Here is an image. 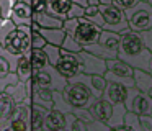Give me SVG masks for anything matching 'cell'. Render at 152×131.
Returning <instances> with one entry per match:
<instances>
[{
    "label": "cell",
    "mask_w": 152,
    "mask_h": 131,
    "mask_svg": "<svg viewBox=\"0 0 152 131\" xmlns=\"http://www.w3.org/2000/svg\"><path fill=\"white\" fill-rule=\"evenodd\" d=\"M152 52L144 46L141 38V33L132 31V29H124L119 33V49H118V59L124 61L134 69H142L147 71L149 62H151Z\"/></svg>",
    "instance_id": "1"
},
{
    "label": "cell",
    "mask_w": 152,
    "mask_h": 131,
    "mask_svg": "<svg viewBox=\"0 0 152 131\" xmlns=\"http://www.w3.org/2000/svg\"><path fill=\"white\" fill-rule=\"evenodd\" d=\"M62 28L69 36H72L82 48L98 41V36L102 33V28L90 20L83 18V16H77V18H69L64 20Z\"/></svg>",
    "instance_id": "2"
},
{
    "label": "cell",
    "mask_w": 152,
    "mask_h": 131,
    "mask_svg": "<svg viewBox=\"0 0 152 131\" xmlns=\"http://www.w3.org/2000/svg\"><path fill=\"white\" fill-rule=\"evenodd\" d=\"M87 52H92V54L98 56V57L105 59H115L118 57V49H119V33L115 31H108V29H102L98 36V41L93 43V44L85 46Z\"/></svg>",
    "instance_id": "3"
},
{
    "label": "cell",
    "mask_w": 152,
    "mask_h": 131,
    "mask_svg": "<svg viewBox=\"0 0 152 131\" xmlns=\"http://www.w3.org/2000/svg\"><path fill=\"white\" fill-rule=\"evenodd\" d=\"M2 46L17 56L28 54L31 51V26H26V25L15 26L5 36Z\"/></svg>",
    "instance_id": "4"
},
{
    "label": "cell",
    "mask_w": 152,
    "mask_h": 131,
    "mask_svg": "<svg viewBox=\"0 0 152 131\" xmlns=\"http://www.w3.org/2000/svg\"><path fill=\"white\" fill-rule=\"evenodd\" d=\"M62 97L72 108H88L95 100L88 87L77 80H67V85L62 88Z\"/></svg>",
    "instance_id": "5"
},
{
    "label": "cell",
    "mask_w": 152,
    "mask_h": 131,
    "mask_svg": "<svg viewBox=\"0 0 152 131\" xmlns=\"http://www.w3.org/2000/svg\"><path fill=\"white\" fill-rule=\"evenodd\" d=\"M126 20H128V26L132 31H145V29L152 28V5L147 2H137L134 7L126 10Z\"/></svg>",
    "instance_id": "6"
},
{
    "label": "cell",
    "mask_w": 152,
    "mask_h": 131,
    "mask_svg": "<svg viewBox=\"0 0 152 131\" xmlns=\"http://www.w3.org/2000/svg\"><path fill=\"white\" fill-rule=\"evenodd\" d=\"M132 74H134V67H131L121 59L115 57L106 61V72L103 74V77L110 82H118V84H123L124 87L129 88L134 87Z\"/></svg>",
    "instance_id": "7"
},
{
    "label": "cell",
    "mask_w": 152,
    "mask_h": 131,
    "mask_svg": "<svg viewBox=\"0 0 152 131\" xmlns=\"http://www.w3.org/2000/svg\"><path fill=\"white\" fill-rule=\"evenodd\" d=\"M98 8H100V13H102V18H103L102 29L123 33L124 29L129 28L124 10L118 8L115 5H110V3H98Z\"/></svg>",
    "instance_id": "8"
},
{
    "label": "cell",
    "mask_w": 152,
    "mask_h": 131,
    "mask_svg": "<svg viewBox=\"0 0 152 131\" xmlns=\"http://www.w3.org/2000/svg\"><path fill=\"white\" fill-rule=\"evenodd\" d=\"M33 82L39 87H46L49 90H59L62 92V88L67 85V79L57 72V69L54 66H46L44 69L38 72H33Z\"/></svg>",
    "instance_id": "9"
},
{
    "label": "cell",
    "mask_w": 152,
    "mask_h": 131,
    "mask_svg": "<svg viewBox=\"0 0 152 131\" xmlns=\"http://www.w3.org/2000/svg\"><path fill=\"white\" fill-rule=\"evenodd\" d=\"M123 103H124L128 111H134L137 115H144V113H151L152 98L145 92L137 90L136 87H129L128 92H126V98Z\"/></svg>",
    "instance_id": "10"
},
{
    "label": "cell",
    "mask_w": 152,
    "mask_h": 131,
    "mask_svg": "<svg viewBox=\"0 0 152 131\" xmlns=\"http://www.w3.org/2000/svg\"><path fill=\"white\" fill-rule=\"evenodd\" d=\"M48 13L59 20H69L83 16V7L74 3L72 0H51L48 3Z\"/></svg>",
    "instance_id": "11"
},
{
    "label": "cell",
    "mask_w": 152,
    "mask_h": 131,
    "mask_svg": "<svg viewBox=\"0 0 152 131\" xmlns=\"http://www.w3.org/2000/svg\"><path fill=\"white\" fill-rule=\"evenodd\" d=\"M54 67H56L57 72L66 79H70V77H74V75H77L80 72V61H79L77 52H69V51L61 49L59 59H57Z\"/></svg>",
    "instance_id": "12"
},
{
    "label": "cell",
    "mask_w": 152,
    "mask_h": 131,
    "mask_svg": "<svg viewBox=\"0 0 152 131\" xmlns=\"http://www.w3.org/2000/svg\"><path fill=\"white\" fill-rule=\"evenodd\" d=\"M80 61V72L82 74H96V75H103L106 72V61L98 56L87 52L85 49H82L80 52H77Z\"/></svg>",
    "instance_id": "13"
},
{
    "label": "cell",
    "mask_w": 152,
    "mask_h": 131,
    "mask_svg": "<svg viewBox=\"0 0 152 131\" xmlns=\"http://www.w3.org/2000/svg\"><path fill=\"white\" fill-rule=\"evenodd\" d=\"M30 111H31V102L30 100L23 102V103H18L7 124L13 131H31Z\"/></svg>",
    "instance_id": "14"
},
{
    "label": "cell",
    "mask_w": 152,
    "mask_h": 131,
    "mask_svg": "<svg viewBox=\"0 0 152 131\" xmlns=\"http://www.w3.org/2000/svg\"><path fill=\"white\" fill-rule=\"evenodd\" d=\"M8 18L15 25H26L31 26L33 23V8H31V0H15L10 7V15Z\"/></svg>",
    "instance_id": "15"
},
{
    "label": "cell",
    "mask_w": 152,
    "mask_h": 131,
    "mask_svg": "<svg viewBox=\"0 0 152 131\" xmlns=\"http://www.w3.org/2000/svg\"><path fill=\"white\" fill-rule=\"evenodd\" d=\"M67 80H77V82L85 84L95 98H102L103 90H105V87H106V79L103 77V75H96V74L90 75V74H82V72H79L77 75L67 79Z\"/></svg>",
    "instance_id": "16"
},
{
    "label": "cell",
    "mask_w": 152,
    "mask_h": 131,
    "mask_svg": "<svg viewBox=\"0 0 152 131\" xmlns=\"http://www.w3.org/2000/svg\"><path fill=\"white\" fill-rule=\"evenodd\" d=\"M126 92H128V87H124L123 84L106 80V87H105V90H103L102 98H105V100L110 102L111 105L123 103L124 98H126Z\"/></svg>",
    "instance_id": "17"
},
{
    "label": "cell",
    "mask_w": 152,
    "mask_h": 131,
    "mask_svg": "<svg viewBox=\"0 0 152 131\" xmlns=\"http://www.w3.org/2000/svg\"><path fill=\"white\" fill-rule=\"evenodd\" d=\"M90 113L95 120H100L103 123H108L110 116H111V111H113V105L110 102H106L105 98H95L93 103L88 107Z\"/></svg>",
    "instance_id": "18"
},
{
    "label": "cell",
    "mask_w": 152,
    "mask_h": 131,
    "mask_svg": "<svg viewBox=\"0 0 152 131\" xmlns=\"http://www.w3.org/2000/svg\"><path fill=\"white\" fill-rule=\"evenodd\" d=\"M17 105L18 103L13 100V97L8 95L7 92H2L0 93V126H4V124L8 123V120L13 115Z\"/></svg>",
    "instance_id": "19"
},
{
    "label": "cell",
    "mask_w": 152,
    "mask_h": 131,
    "mask_svg": "<svg viewBox=\"0 0 152 131\" xmlns=\"http://www.w3.org/2000/svg\"><path fill=\"white\" fill-rule=\"evenodd\" d=\"M38 31L41 33V36L44 38V41L48 44H54L59 46L62 44L64 38H66V29L61 26V28H38Z\"/></svg>",
    "instance_id": "20"
},
{
    "label": "cell",
    "mask_w": 152,
    "mask_h": 131,
    "mask_svg": "<svg viewBox=\"0 0 152 131\" xmlns=\"http://www.w3.org/2000/svg\"><path fill=\"white\" fill-rule=\"evenodd\" d=\"M15 74L18 75V80L23 82V84H26V82L30 80L31 77H33V69H31V64H30V57H28V54L18 56Z\"/></svg>",
    "instance_id": "21"
},
{
    "label": "cell",
    "mask_w": 152,
    "mask_h": 131,
    "mask_svg": "<svg viewBox=\"0 0 152 131\" xmlns=\"http://www.w3.org/2000/svg\"><path fill=\"white\" fill-rule=\"evenodd\" d=\"M132 79H134V87L141 92H145L149 93L152 88V74L149 71H142V69H134V74H132Z\"/></svg>",
    "instance_id": "22"
},
{
    "label": "cell",
    "mask_w": 152,
    "mask_h": 131,
    "mask_svg": "<svg viewBox=\"0 0 152 131\" xmlns=\"http://www.w3.org/2000/svg\"><path fill=\"white\" fill-rule=\"evenodd\" d=\"M48 108L39 107V105L31 103V111H30V124H31V131H38L43 128L44 124V118H46Z\"/></svg>",
    "instance_id": "23"
},
{
    "label": "cell",
    "mask_w": 152,
    "mask_h": 131,
    "mask_svg": "<svg viewBox=\"0 0 152 131\" xmlns=\"http://www.w3.org/2000/svg\"><path fill=\"white\" fill-rule=\"evenodd\" d=\"M33 21L36 23L39 28H61L62 26V20L56 18V16L49 15L48 12L44 13H33Z\"/></svg>",
    "instance_id": "24"
},
{
    "label": "cell",
    "mask_w": 152,
    "mask_h": 131,
    "mask_svg": "<svg viewBox=\"0 0 152 131\" xmlns=\"http://www.w3.org/2000/svg\"><path fill=\"white\" fill-rule=\"evenodd\" d=\"M28 57H30V64L33 72H38L41 69H44L46 66H49V61H48V56L43 49H31L28 52Z\"/></svg>",
    "instance_id": "25"
},
{
    "label": "cell",
    "mask_w": 152,
    "mask_h": 131,
    "mask_svg": "<svg viewBox=\"0 0 152 131\" xmlns=\"http://www.w3.org/2000/svg\"><path fill=\"white\" fill-rule=\"evenodd\" d=\"M5 92H7L8 95H12V97H13V100L17 102V103H23V102L30 100V98H28L26 84H23V82H20V80H18L17 84L8 85V87L5 88ZM30 102H31V100H30Z\"/></svg>",
    "instance_id": "26"
},
{
    "label": "cell",
    "mask_w": 152,
    "mask_h": 131,
    "mask_svg": "<svg viewBox=\"0 0 152 131\" xmlns=\"http://www.w3.org/2000/svg\"><path fill=\"white\" fill-rule=\"evenodd\" d=\"M126 107L124 103H116L113 105V111H111V116L108 120V126L110 128H115V126H121L123 124V120H124V115H126Z\"/></svg>",
    "instance_id": "27"
},
{
    "label": "cell",
    "mask_w": 152,
    "mask_h": 131,
    "mask_svg": "<svg viewBox=\"0 0 152 131\" xmlns=\"http://www.w3.org/2000/svg\"><path fill=\"white\" fill-rule=\"evenodd\" d=\"M83 18L90 20L92 23L98 25L100 28L103 26V18H102V13H100L98 3H96V5H87L85 8H83Z\"/></svg>",
    "instance_id": "28"
},
{
    "label": "cell",
    "mask_w": 152,
    "mask_h": 131,
    "mask_svg": "<svg viewBox=\"0 0 152 131\" xmlns=\"http://www.w3.org/2000/svg\"><path fill=\"white\" fill-rule=\"evenodd\" d=\"M64 131H87V123L79 120L74 113H66V130Z\"/></svg>",
    "instance_id": "29"
},
{
    "label": "cell",
    "mask_w": 152,
    "mask_h": 131,
    "mask_svg": "<svg viewBox=\"0 0 152 131\" xmlns=\"http://www.w3.org/2000/svg\"><path fill=\"white\" fill-rule=\"evenodd\" d=\"M53 103H54L53 108L54 110H59L61 113H70L72 111V107L64 100L62 92H59V90H53Z\"/></svg>",
    "instance_id": "30"
},
{
    "label": "cell",
    "mask_w": 152,
    "mask_h": 131,
    "mask_svg": "<svg viewBox=\"0 0 152 131\" xmlns=\"http://www.w3.org/2000/svg\"><path fill=\"white\" fill-rule=\"evenodd\" d=\"M123 126L129 128L131 131H142L141 123H139V115L134 111H126L124 120H123Z\"/></svg>",
    "instance_id": "31"
},
{
    "label": "cell",
    "mask_w": 152,
    "mask_h": 131,
    "mask_svg": "<svg viewBox=\"0 0 152 131\" xmlns=\"http://www.w3.org/2000/svg\"><path fill=\"white\" fill-rule=\"evenodd\" d=\"M43 51L46 52L49 64H51V66H56L57 59H59V54H61V48H59V46L48 44V43H46V44H44V48H43Z\"/></svg>",
    "instance_id": "32"
},
{
    "label": "cell",
    "mask_w": 152,
    "mask_h": 131,
    "mask_svg": "<svg viewBox=\"0 0 152 131\" xmlns=\"http://www.w3.org/2000/svg\"><path fill=\"white\" fill-rule=\"evenodd\" d=\"M61 49H64V51H69V52H80L83 48L72 38V36H69V35L66 33V38H64L62 44H61Z\"/></svg>",
    "instance_id": "33"
},
{
    "label": "cell",
    "mask_w": 152,
    "mask_h": 131,
    "mask_svg": "<svg viewBox=\"0 0 152 131\" xmlns=\"http://www.w3.org/2000/svg\"><path fill=\"white\" fill-rule=\"evenodd\" d=\"M137 2H141V0H98V3H110V5H115L124 12L129 10L131 7H134Z\"/></svg>",
    "instance_id": "34"
},
{
    "label": "cell",
    "mask_w": 152,
    "mask_h": 131,
    "mask_svg": "<svg viewBox=\"0 0 152 131\" xmlns=\"http://www.w3.org/2000/svg\"><path fill=\"white\" fill-rule=\"evenodd\" d=\"M15 26H17V25H15L10 18H0V44L4 43L5 36H7L8 33L15 28Z\"/></svg>",
    "instance_id": "35"
},
{
    "label": "cell",
    "mask_w": 152,
    "mask_h": 131,
    "mask_svg": "<svg viewBox=\"0 0 152 131\" xmlns=\"http://www.w3.org/2000/svg\"><path fill=\"white\" fill-rule=\"evenodd\" d=\"M17 82H18V75L15 74V72H8L7 75L0 77V93H2V92H5V88H7L8 85L17 84Z\"/></svg>",
    "instance_id": "36"
},
{
    "label": "cell",
    "mask_w": 152,
    "mask_h": 131,
    "mask_svg": "<svg viewBox=\"0 0 152 131\" xmlns=\"http://www.w3.org/2000/svg\"><path fill=\"white\" fill-rule=\"evenodd\" d=\"M46 41L38 29H31V49H43Z\"/></svg>",
    "instance_id": "37"
},
{
    "label": "cell",
    "mask_w": 152,
    "mask_h": 131,
    "mask_svg": "<svg viewBox=\"0 0 152 131\" xmlns=\"http://www.w3.org/2000/svg\"><path fill=\"white\" fill-rule=\"evenodd\" d=\"M70 113H74L79 120H82L83 123H90L92 120H95V118L92 116V113H90L88 108H72Z\"/></svg>",
    "instance_id": "38"
},
{
    "label": "cell",
    "mask_w": 152,
    "mask_h": 131,
    "mask_svg": "<svg viewBox=\"0 0 152 131\" xmlns=\"http://www.w3.org/2000/svg\"><path fill=\"white\" fill-rule=\"evenodd\" d=\"M87 131H110V126L100 120H92L87 123Z\"/></svg>",
    "instance_id": "39"
},
{
    "label": "cell",
    "mask_w": 152,
    "mask_h": 131,
    "mask_svg": "<svg viewBox=\"0 0 152 131\" xmlns=\"http://www.w3.org/2000/svg\"><path fill=\"white\" fill-rule=\"evenodd\" d=\"M139 123H141L142 131H152V115L151 113L139 115Z\"/></svg>",
    "instance_id": "40"
},
{
    "label": "cell",
    "mask_w": 152,
    "mask_h": 131,
    "mask_svg": "<svg viewBox=\"0 0 152 131\" xmlns=\"http://www.w3.org/2000/svg\"><path fill=\"white\" fill-rule=\"evenodd\" d=\"M48 0H31V8L33 13H44L48 12Z\"/></svg>",
    "instance_id": "41"
},
{
    "label": "cell",
    "mask_w": 152,
    "mask_h": 131,
    "mask_svg": "<svg viewBox=\"0 0 152 131\" xmlns=\"http://www.w3.org/2000/svg\"><path fill=\"white\" fill-rule=\"evenodd\" d=\"M141 38H142V43H144V46L152 52V28L145 29V31H141Z\"/></svg>",
    "instance_id": "42"
},
{
    "label": "cell",
    "mask_w": 152,
    "mask_h": 131,
    "mask_svg": "<svg viewBox=\"0 0 152 131\" xmlns=\"http://www.w3.org/2000/svg\"><path fill=\"white\" fill-rule=\"evenodd\" d=\"M8 72H12V69H10V62H8L7 59L4 57V56L0 54V77L7 75Z\"/></svg>",
    "instance_id": "43"
},
{
    "label": "cell",
    "mask_w": 152,
    "mask_h": 131,
    "mask_svg": "<svg viewBox=\"0 0 152 131\" xmlns=\"http://www.w3.org/2000/svg\"><path fill=\"white\" fill-rule=\"evenodd\" d=\"M110 131H131L129 128H126V126H115V128H110Z\"/></svg>",
    "instance_id": "44"
},
{
    "label": "cell",
    "mask_w": 152,
    "mask_h": 131,
    "mask_svg": "<svg viewBox=\"0 0 152 131\" xmlns=\"http://www.w3.org/2000/svg\"><path fill=\"white\" fill-rule=\"evenodd\" d=\"M147 71L152 74V57H151V62H149V69H147Z\"/></svg>",
    "instance_id": "45"
},
{
    "label": "cell",
    "mask_w": 152,
    "mask_h": 131,
    "mask_svg": "<svg viewBox=\"0 0 152 131\" xmlns=\"http://www.w3.org/2000/svg\"><path fill=\"white\" fill-rule=\"evenodd\" d=\"M88 3H90V5H96V3H98V0H88Z\"/></svg>",
    "instance_id": "46"
},
{
    "label": "cell",
    "mask_w": 152,
    "mask_h": 131,
    "mask_svg": "<svg viewBox=\"0 0 152 131\" xmlns=\"http://www.w3.org/2000/svg\"><path fill=\"white\" fill-rule=\"evenodd\" d=\"M7 2L10 3V5H13V2H15V0H7Z\"/></svg>",
    "instance_id": "47"
},
{
    "label": "cell",
    "mask_w": 152,
    "mask_h": 131,
    "mask_svg": "<svg viewBox=\"0 0 152 131\" xmlns=\"http://www.w3.org/2000/svg\"><path fill=\"white\" fill-rule=\"evenodd\" d=\"M149 95H151V98H152V88H151V92H149Z\"/></svg>",
    "instance_id": "48"
},
{
    "label": "cell",
    "mask_w": 152,
    "mask_h": 131,
    "mask_svg": "<svg viewBox=\"0 0 152 131\" xmlns=\"http://www.w3.org/2000/svg\"><path fill=\"white\" fill-rule=\"evenodd\" d=\"M151 115H152V107H151Z\"/></svg>",
    "instance_id": "49"
},
{
    "label": "cell",
    "mask_w": 152,
    "mask_h": 131,
    "mask_svg": "<svg viewBox=\"0 0 152 131\" xmlns=\"http://www.w3.org/2000/svg\"><path fill=\"white\" fill-rule=\"evenodd\" d=\"M0 18H2V16H0Z\"/></svg>",
    "instance_id": "50"
}]
</instances>
